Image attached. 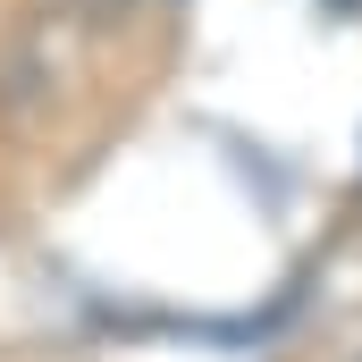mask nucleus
I'll return each mask as SVG.
<instances>
[{
    "instance_id": "f257e3e1",
    "label": "nucleus",
    "mask_w": 362,
    "mask_h": 362,
    "mask_svg": "<svg viewBox=\"0 0 362 362\" xmlns=\"http://www.w3.org/2000/svg\"><path fill=\"white\" fill-rule=\"evenodd\" d=\"M337 8H362V0H337Z\"/></svg>"
}]
</instances>
